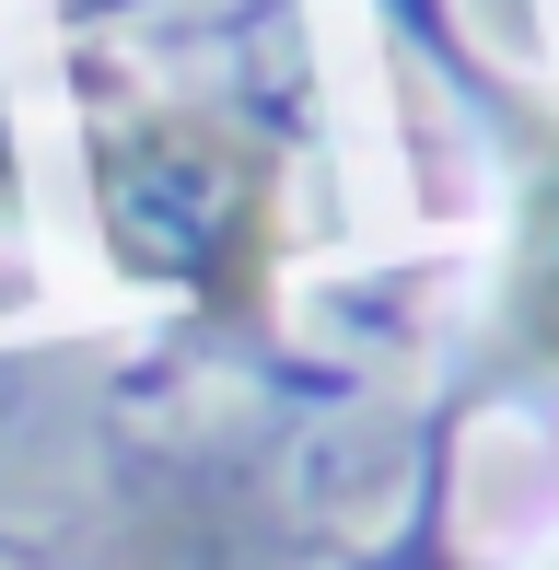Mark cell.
Instances as JSON below:
<instances>
[{
  "instance_id": "obj_1",
  "label": "cell",
  "mask_w": 559,
  "mask_h": 570,
  "mask_svg": "<svg viewBox=\"0 0 559 570\" xmlns=\"http://www.w3.org/2000/svg\"><path fill=\"white\" fill-rule=\"evenodd\" d=\"M82 187H94V233L106 256L151 292L198 303V315H268V279H280V151L234 117H198V106H129L94 128L82 151Z\"/></svg>"
},
{
  "instance_id": "obj_2",
  "label": "cell",
  "mask_w": 559,
  "mask_h": 570,
  "mask_svg": "<svg viewBox=\"0 0 559 570\" xmlns=\"http://www.w3.org/2000/svg\"><path fill=\"white\" fill-rule=\"evenodd\" d=\"M501 326H513V350H524V361H548V373H559V140L537 151V187H524V222H513Z\"/></svg>"
},
{
  "instance_id": "obj_3",
  "label": "cell",
  "mask_w": 559,
  "mask_h": 570,
  "mask_svg": "<svg viewBox=\"0 0 559 570\" xmlns=\"http://www.w3.org/2000/svg\"><path fill=\"white\" fill-rule=\"evenodd\" d=\"M117 570H280V559H268V535L245 524V512L175 501V512H151L129 548H117Z\"/></svg>"
}]
</instances>
